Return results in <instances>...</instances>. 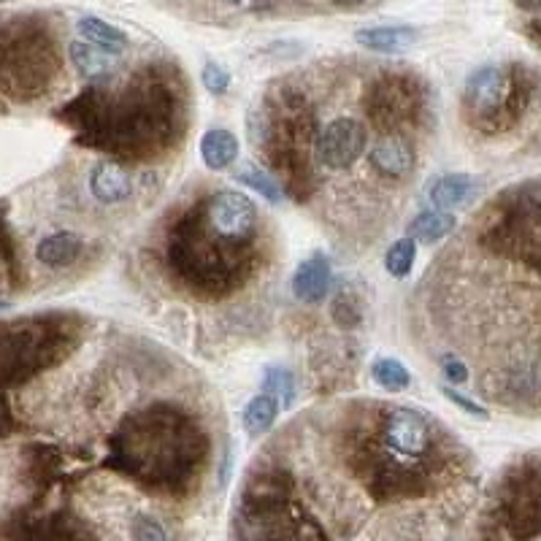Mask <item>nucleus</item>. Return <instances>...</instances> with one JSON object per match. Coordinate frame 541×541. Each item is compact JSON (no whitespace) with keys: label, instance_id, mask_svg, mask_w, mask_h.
Wrapping results in <instances>:
<instances>
[{"label":"nucleus","instance_id":"obj_12","mask_svg":"<svg viewBox=\"0 0 541 541\" xmlns=\"http://www.w3.org/2000/svg\"><path fill=\"white\" fill-rule=\"evenodd\" d=\"M368 166L385 179L404 182L417 168V149L409 138H404V133H387L385 138L374 141L368 152Z\"/></svg>","mask_w":541,"mask_h":541},{"label":"nucleus","instance_id":"obj_6","mask_svg":"<svg viewBox=\"0 0 541 541\" xmlns=\"http://www.w3.org/2000/svg\"><path fill=\"white\" fill-rule=\"evenodd\" d=\"M463 98H466L471 122L493 133L504 122H512L520 114L525 98V84L517 76V68L509 76L506 71L496 68V65H485V68H479V71L471 74Z\"/></svg>","mask_w":541,"mask_h":541},{"label":"nucleus","instance_id":"obj_7","mask_svg":"<svg viewBox=\"0 0 541 541\" xmlns=\"http://www.w3.org/2000/svg\"><path fill=\"white\" fill-rule=\"evenodd\" d=\"M368 120H374L387 133H401L406 125H414L425 111V87L417 76L390 71L379 74L368 84L363 101Z\"/></svg>","mask_w":541,"mask_h":541},{"label":"nucleus","instance_id":"obj_35","mask_svg":"<svg viewBox=\"0 0 541 541\" xmlns=\"http://www.w3.org/2000/svg\"><path fill=\"white\" fill-rule=\"evenodd\" d=\"M228 3H233V6H239V3H244V0H228Z\"/></svg>","mask_w":541,"mask_h":541},{"label":"nucleus","instance_id":"obj_30","mask_svg":"<svg viewBox=\"0 0 541 541\" xmlns=\"http://www.w3.org/2000/svg\"><path fill=\"white\" fill-rule=\"evenodd\" d=\"M203 87H206L211 95H225L230 87V74L220 63L209 60V63L203 65Z\"/></svg>","mask_w":541,"mask_h":541},{"label":"nucleus","instance_id":"obj_15","mask_svg":"<svg viewBox=\"0 0 541 541\" xmlns=\"http://www.w3.org/2000/svg\"><path fill=\"white\" fill-rule=\"evenodd\" d=\"M68 57L79 71V76L90 79V82H103L120 71V57L114 49H103L90 41H74L68 46Z\"/></svg>","mask_w":541,"mask_h":541},{"label":"nucleus","instance_id":"obj_1","mask_svg":"<svg viewBox=\"0 0 541 541\" xmlns=\"http://www.w3.org/2000/svg\"><path fill=\"white\" fill-rule=\"evenodd\" d=\"M65 111L92 147L141 160L179 136L182 95L163 68H149L122 92L87 90Z\"/></svg>","mask_w":541,"mask_h":541},{"label":"nucleus","instance_id":"obj_9","mask_svg":"<svg viewBox=\"0 0 541 541\" xmlns=\"http://www.w3.org/2000/svg\"><path fill=\"white\" fill-rule=\"evenodd\" d=\"M379 441L398 463L425 471V455L433 450V428L417 409L393 406L379 420Z\"/></svg>","mask_w":541,"mask_h":541},{"label":"nucleus","instance_id":"obj_19","mask_svg":"<svg viewBox=\"0 0 541 541\" xmlns=\"http://www.w3.org/2000/svg\"><path fill=\"white\" fill-rule=\"evenodd\" d=\"M239 138L225 128H211L201 138V160L209 171H225L239 160Z\"/></svg>","mask_w":541,"mask_h":541},{"label":"nucleus","instance_id":"obj_20","mask_svg":"<svg viewBox=\"0 0 541 541\" xmlns=\"http://www.w3.org/2000/svg\"><path fill=\"white\" fill-rule=\"evenodd\" d=\"M30 541H95V533L74 514H52L46 520H38Z\"/></svg>","mask_w":541,"mask_h":541},{"label":"nucleus","instance_id":"obj_22","mask_svg":"<svg viewBox=\"0 0 541 541\" xmlns=\"http://www.w3.org/2000/svg\"><path fill=\"white\" fill-rule=\"evenodd\" d=\"M406 230L417 244H436V241L447 239L455 230V217L450 211H422L409 222Z\"/></svg>","mask_w":541,"mask_h":541},{"label":"nucleus","instance_id":"obj_29","mask_svg":"<svg viewBox=\"0 0 541 541\" xmlns=\"http://www.w3.org/2000/svg\"><path fill=\"white\" fill-rule=\"evenodd\" d=\"M130 541H168V533L152 514H136L130 520Z\"/></svg>","mask_w":541,"mask_h":541},{"label":"nucleus","instance_id":"obj_4","mask_svg":"<svg viewBox=\"0 0 541 541\" xmlns=\"http://www.w3.org/2000/svg\"><path fill=\"white\" fill-rule=\"evenodd\" d=\"M233 541H317L309 520L295 512L285 471L249 479L233 520Z\"/></svg>","mask_w":541,"mask_h":541},{"label":"nucleus","instance_id":"obj_23","mask_svg":"<svg viewBox=\"0 0 541 541\" xmlns=\"http://www.w3.org/2000/svg\"><path fill=\"white\" fill-rule=\"evenodd\" d=\"M276 417H279V401H276L274 395L260 393L255 395L252 401L247 404L244 414H241V420H244V428L252 439L257 436H263L274 428Z\"/></svg>","mask_w":541,"mask_h":541},{"label":"nucleus","instance_id":"obj_21","mask_svg":"<svg viewBox=\"0 0 541 541\" xmlns=\"http://www.w3.org/2000/svg\"><path fill=\"white\" fill-rule=\"evenodd\" d=\"M477 193V182L468 174H444L431 184L428 198L436 209H458L463 203L471 201V195Z\"/></svg>","mask_w":541,"mask_h":541},{"label":"nucleus","instance_id":"obj_34","mask_svg":"<svg viewBox=\"0 0 541 541\" xmlns=\"http://www.w3.org/2000/svg\"><path fill=\"white\" fill-rule=\"evenodd\" d=\"M331 3L339 9H355V6H363L366 0H331Z\"/></svg>","mask_w":541,"mask_h":541},{"label":"nucleus","instance_id":"obj_32","mask_svg":"<svg viewBox=\"0 0 541 541\" xmlns=\"http://www.w3.org/2000/svg\"><path fill=\"white\" fill-rule=\"evenodd\" d=\"M441 371H444V376H447V382H455V385H463V382H468V366L463 363V360L444 358V363H441Z\"/></svg>","mask_w":541,"mask_h":541},{"label":"nucleus","instance_id":"obj_2","mask_svg":"<svg viewBox=\"0 0 541 541\" xmlns=\"http://www.w3.org/2000/svg\"><path fill=\"white\" fill-rule=\"evenodd\" d=\"M209 436L174 404H149L120 422L109 466L152 493H184L209 455Z\"/></svg>","mask_w":541,"mask_h":541},{"label":"nucleus","instance_id":"obj_14","mask_svg":"<svg viewBox=\"0 0 541 541\" xmlns=\"http://www.w3.org/2000/svg\"><path fill=\"white\" fill-rule=\"evenodd\" d=\"M87 184H90L92 198L103 203V206H117V203L128 201L130 195L136 193V179H133V174H130L122 163H114V160L95 163Z\"/></svg>","mask_w":541,"mask_h":541},{"label":"nucleus","instance_id":"obj_13","mask_svg":"<svg viewBox=\"0 0 541 541\" xmlns=\"http://www.w3.org/2000/svg\"><path fill=\"white\" fill-rule=\"evenodd\" d=\"M9 63L14 65V74L19 82L44 84L49 82V76L55 74L57 55L55 46L46 36H28L22 38L14 52H11Z\"/></svg>","mask_w":541,"mask_h":541},{"label":"nucleus","instance_id":"obj_36","mask_svg":"<svg viewBox=\"0 0 541 541\" xmlns=\"http://www.w3.org/2000/svg\"><path fill=\"white\" fill-rule=\"evenodd\" d=\"M0 3H3V0H0Z\"/></svg>","mask_w":541,"mask_h":541},{"label":"nucleus","instance_id":"obj_3","mask_svg":"<svg viewBox=\"0 0 541 541\" xmlns=\"http://www.w3.org/2000/svg\"><path fill=\"white\" fill-rule=\"evenodd\" d=\"M255 266L252 239H225L203 217L201 203L171 225L166 236V268L187 293L222 298L239 290Z\"/></svg>","mask_w":541,"mask_h":541},{"label":"nucleus","instance_id":"obj_25","mask_svg":"<svg viewBox=\"0 0 541 541\" xmlns=\"http://www.w3.org/2000/svg\"><path fill=\"white\" fill-rule=\"evenodd\" d=\"M371 376L379 387H385L387 393H404L412 385V374L404 363L395 358H376L371 366Z\"/></svg>","mask_w":541,"mask_h":541},{"label":"nucleus","instance_id":"obj_5","mask_svg":"<svg viewBox=\"0 0 541 541\" xmlns=\"http://www.w3.org/2000/svg\"><path fill=\"white\" fill-rule=\"evenodd\" d=\"M482 244L541 274V190L517 193L482 233Z\"/></svg>","mask_w":541,"mask_h":541},{"label":"nucleus","instance_id":"obj_11","mask_svg":"<svg viewBox=\"0 0 541 541\" xmlns=\"http://www.w3.org/2000/svg\"><path fill=\"white\" fill-rule=\"evenodd\" d=\"M201 209L206 222L225 239H252L260 225L257 206L239 190H217L201 203Z\"/></svg>","mask_w":541,"mask_h":541},{"label":"nucleus","instance_id":"obj_24","mask_svg":"<svg viewBox=\"0 0 541 541\" xmlns=\"http://www.w3.org/2000/svg\"><path fill=\"white\" fill-rule=\"evenodd\" d=\"M79 33H82L90 44H98L103 49H114V52H120L122 46H128V36L122 33L120 28H114L109 22H103L98 17H84L79 19Z\"/></svg>","mask_w":541,"mask_h":541},{"label":"nucleus","instance_id":"obj_10","mask_svg":"<svg viewBox=\"0 0 541 541\" xmlns=\"http://www.w3.org/2000/svg\"><path fill=\"white\" fill-rule=\"evenodd\" d=\"M368 147L366 122L358 117H333L317 130L314 136V166L325 168L331 174L349 171L358 163Z\"/></svg>","mask_w":541,"mask_h":541},{"label":"nucleus","instance_id":"obj_33","mask_svg":"<svg viewBox=\"0 0 541 541\" xmlns=\"http://www.w3.org/2000/svg\"><path fill=\"white\" fill-rule=\"evenodd\" d=\"M514 6L523 11H539L541 9V0H514Z\"/></svg>","mask_w":541,"mask_h":541},{"label":"nucleus","instance_id":"obj_17","mask_svg":"<svg viewBox=\"0 0 541 541\" xmlns=\"http://www.w3.org/2000/svg\"><path fill=\"white\" fill-rule=\"evenodd\" d=\"M355 41L376 55H401L420 41V33L409 25H374L358 30Z\"/></svg>","mask_w":541,"mask_h":541},{"label":"nucleus","instance_id":"obj_28","mask_svg":"<svg viewBox=\"0 0 541 541\" xmlns=\"http://www.w3.org/2000/svg\"><path fill=\"white\" fill-rule=\"evenodd\" d=\"M266 393L274 395L282 406H293L295 401V379L282 366L266 368Z\"/></svg>","mask_w":541,"mask_h":541},{"label":"nucleus","instance_id":"obj_16","mask_svg":"<svg viewBox=\"0 0 541 541\" xmlns=\"http://www.w3.org/2000/svg\"><path fill=\"white\" fill-rule=\"evenodd\" d=\"M328 290H331V263L325 255L314 252L295 268L293 295L303 303H320Z\"/></svg>","mask_w":541,"mask_h":541},{"label":"nucleus","instance_id":"obj_27","mask_svg":"<svg viewBox=\"0 0 541 541\" xmlns=\"http://www.w3.org/2000/svg\"><path fill=\"white\" fill-rule=\"evenodd\" d=\"M241 184H247V187H252L255 193H260L263 198H266L268 203H282L285 201V190H282V184L276 182L274 176H268L266 171H260V168H252L249 166L247 171H241L239 176H236Z\"/></svg>","mask_w":541,"mask_h":541},{"label":"nucleus","instance_id":"obj_8","mask_svg":"<svg viewBox=\"0 0 541 541\" xmlns=\"http://www.w3.org/2000/svg\"><path fill=\"white\" fill-rule=\"evenodd\" d=\"M498 514L514 541L541 536V460H525L506 477L498 493Z\"/></svg>","mask_w":541,"mask_h":541},{"label":"nucleus","instance_id":"obj_18","mask_svg":"<svg viewBox=\"0 0 541 541\" xmlns=\"http://www.w3.org/2000/svg\"><path fill=\"white\" fill-rule=\"evenodd\" d=\"M82 249L84 241L79 239V233L60 230V233H52L38 241L36 260L46 268H68L82 257Z\"/></svg>","mask_w":541,"mask_h":541},{"label":"nucleus","instance_id":"obj_31","mask_svg":"<svg viewBox=\"0 0 541 541\" xmlns=\"http://www.w3.org/2000/svg\"><path fill=\"white\" fill-rule=\"evenodd\" d=\"M441 393H444V398H450L452 404L458 406V409H463V412L471 414V417H482V420L487 417L485 406L474 404V401H471V398H466V395L455 393V390H450V387H441Z\"/></svg>","mask_w":541,"mask_h":541},{"label":"nucleus","instance_id":"obj_26","mask_svg":"<svg viewBox=\"0 0 541 541\" xmlns=\"http://www.w3.org/2000/svg\"><path fill=\"white\" fill-rule=\"evenodd\" d=\"M414 260H417V241L412 236H404L390 244V249L385 252V268L387 274L393 279H406L412 274Z\"/></svg>","mask_w":541,"mask_h":541}]
</instances>
